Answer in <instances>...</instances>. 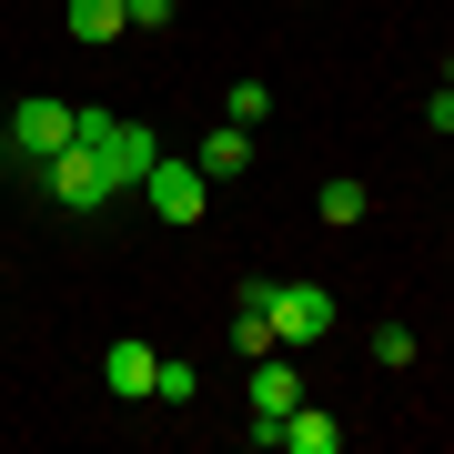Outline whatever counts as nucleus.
Here are the masks:
<instances>
[{
	"label": "nucleus",
	"mask_w": 454,
	"mask_h": 454,
	"mask_svg": "<svg viewBox=\"0 0 454 454\" xmlns=\"http://www.w3.org/2000/svg\"><path fill=\"white\" fill-rule=\"evenodd\" d=\"M152 162H162V142H152L142 121H121L112 101H82V131H71V142L51 152L31 182H41L61 212H112L121 192H142V172H152Z\"/></svg>",
	"instance_id": "nucleus-1"
},
{
	"label": "nucleus",
	"mask_w": 454,
	"mask_h": 454,
	"mask_svg": "<svg viewBox=\"0 0 454 454\" xmlns=\"http://www.w3.org/2000/svg\"><path fill=\"white\" fill-rule=\"evenodd\" d=\"M82 131V101H51V91H31V101H11V121H0V162L11 172H41L51 152Z\"/></svg>",
	"instance_id": "nucleus-2"
},
{
	"label": "nucleus",
	"mask_w": 454,
	"mask_h": 454,
	"mask_svg": "<svg viewBox=\"0 0 454 454\" xmlns=\"http://www.w3.org/2000/svg\"><path fill=\"white\" fill-rule=\"evenodd\" d=\"M303 404V373H293V354H262L253 373H243V434L253 444H273V424Z\"/></svg>",
	"instance_id": "nucleus-3"
},
{
	"label": "nucleus",
	"mask_w": 454,
	"mask_h": 454,
	"mask_svg": "<svg viewBox=\"0 0 454 454\" xmlns=\"http://www.w3.org/2000/svg\"><path fill=\"white\" fill-rule=\"evenodd\" d=\"M273 333H283V354L324 343V333H333V293H324V283H273Z\"/></svg>",
	"instance_id": "nucleus-4"
},
{
	"label": "nucleus",
	"mask_w": 454,
	"mask_h": 454,
	"mask_svg": "<svg viewBox=\"0 0 454 454\" xmlns=\"http://www.w3.org/2000/svg\"><path fill=\"white\" fill-rule=\"evenodd\" d=\"M142 202L162 212V223H182V232H192L202 212H212V182H202L192 162H152V172H142Z\"/></svg>",
	"instance_id": "nucleus-5"
},
{
	"label": "nucleus",
	"mask_w": 454,
	"mask_h": 454,
	"mask_svg": "<svg viewBox=\"0 0 454 454\" xmlns=\"http://www.w3.org/2000/svg\"><path fill=\"white\" fill-rule=\"evenodd\" d=\"M152 373H162V354H152V343H101V384L121 394V404H152Z\"/></svg>",
	"instance_id": "nucleus-6"
},
{
	"label": "nucleus",
	"mask_w": 454,
	"mask_h": 454,
	"mask_svg": "<svg viewBox=\"0 0 454 454\" xmlns=\"http://www.w3.org/2000/svg\"><path fill=\"white\" fill-rule=\"evenodd\" d=\"M273 454H343V424H333L324 404H293V414L273 424Z\"/></svg>",
	"instance_id": "nucleus-7"
},
{
	"label": "nucleus",
	"mask_w": 454,
	"mask_h": 454,
	"mask_svg": "<svg viewBox=\"0 0 454 454\" xmlns=\"http://www.w3.org/2000/svg\"><path fill=\"white\" fill-rule=\"evenodd\" d=\"M192 172H202V182H243V172H253V131H243V121H223V131L192 152Z\"/></svg>",
	"instance_id": "nucleus-8"
},
{
	"label": "nucleus",
	"mask_w": 454,
	"mask_h": 454,
	"mask_svg": "<svg viewBox=\"0 0 454 454\" xmlns=\"http://www.w3.org/2000/svg\"><path fill=\"white\" fill-rule=\"evenodd\" d=\"M121 31H131L121 0H71V41H91V51H101V41H121Z\"/></svg>",
	"instance_id": "nucleus-9"
},
{
	"label": "nucleus",
	"mask_w": 454,
	"mask_h": 454,
	"mask_svg": "<svg viewBox=\"0 0 454 454\" xmlns=\"http://www.w3.org/2000/svg\"><path fill=\"white\" fill-rule=\"evenodd\" d=\"M364 354H373V364H384V373H404V364L424 354V343H414L404 324H373V333H364Z\"/></svg>",
	"instance_id": "nucleus-10"
},
{
	"label": "nucleus",
	"mask_w": 454,
	"mask_h": 454,
	"mask_svg": "<svg viewBox=\"0 0 454 454\" xmlns=\"http://www.w3.org/2000/svg\"><path fill=\"white\" fill-rule=\"evenodd\" d=\"M364 212H373V192H364V182H324V223H333V232H354Z\"/></svg>",
	"instance_id": "nucleus-11"
},
{
	"label": "nucleus",
	"mask_w": 454,
	"mask_h": 454,
	"mask_svg": "<svg viewBox=\"0 0 454 454\" xmlns=\"http://www.w3.org/2000/svg\"><path fill=\"white\" fill-rule=\"evenodd\" d=\"M192 394H202V373L162 354V373H152V404H192Z\"/></svg>",
	"instance_id": "nucleus-12"
},
{
	"label": "nucleus",
	"mask_w": 454,
	"mask_h": 454,
	"mask_svg": "<svg viewBox=\"0 0 454 454\" xmlns=\"http://www.w3.org/2000/svg\"><path fill=\"white\" fill-rule=\"evenodd\" d=\"M262 112H273V91H262V82H232V91H223V121H243V131H253Z\"/></svg>",
	"instance_id": "nucleus-13"
},
{
	"label": "nucleus",
	"mask_w": 454,
	"mask_h": 454,
	"mask_svg": "<svg viewBox=\"0 0 454 454\" xmlns=\"http://www.w3.org/2000/svg\"><path fill=\"white\" fill-rule=\"evenodd\" d=\"M121 11H131V31H162V20H172V0H121Z\"/></svg>",
	"instance_id": "nucleus-14"
},
{
	"label": "nucleus",
	"mask_w": 454,
	"mask_h": 454,
	"mask_svg": "<svg viewBox=\"0 0 454 454\" xmlns=\"http://www.w3.org/2000/svg\"><path fill=\"white\" fill-rule=\"evenodd\" d=\"M424 121H434L444 142H454V91H434V101H424Z\"/></svg>",
	"instance_id": "nucleus-15"
},
{
	"label": "nucleus",
	"mask_w": 454,
	"mask_h": 454,
	"mask_svg": "<svg viewBox=\"0 0 454 454\" xmlns=\"http://www.w3.org/2000/svg\"><path fill=\"white\" fill-rule=\"evenodd\" d=\"M444 91H454V51H444Z\"/></svg>",
	"instance_id": "nucleus-16"
}]
</instances>
